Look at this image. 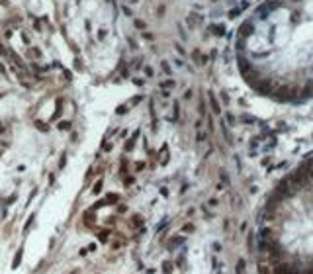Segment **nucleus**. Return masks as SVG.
Masks as SVG:
<instances>
[{
	"label": "nucleus",
	"instance_id": "nucleus-2",
	"mask_svg": "<svg viewBox=\"0 0 313 274\" xmlns=\"http://www.w3.org/2000/svg\"><path fill=\"white\" fill-rule=\"evenodd\" d=\"M253 249L258 274H313V153L266 192Z\"/></svg>",
	"mask_w": 313,
	"mask_h": 274
},
{
	"label": "nucleus",
	"instance_id": "nucleus-1",
	"mask_svg": "<svg viewBox=\"0 0 313 274\" xmlns=\"http://www.w3.org/2000/svg\"><path fill=\"white\" fill-rule=\"evenodd\" d=\"M243 82L276 104L313 102V0H262L235 33Z\"/></svg>",
	"mask_w": 313,
	"mask_h": 274
},
{
	"label": "nucleus",
	"instance_id": "nucleus-3",
	"mask_svg": "<svg viewBox=\"0 0 313 274\" xmlns=\"http://www.w3.org/2000/svg\"><path fill=\"white\" fill-rule=\"evenodd\" d=\"M20 259H22V249H20V251H18V254H16V261H14V264H12V266H14V268L18 266V262H20Z\"/></svg>",
	"mask_w": 313,
	"mask_h": 274
}]
</instances>
